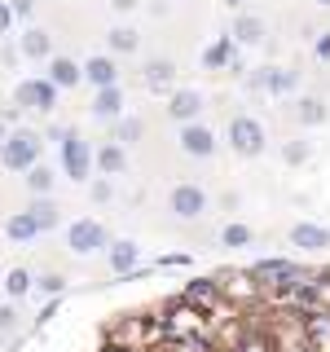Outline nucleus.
Returning <instances> with one entry per match:
<instances>
[{
	"label": "nucleus",
	"instance_id": "obj_1",
	"mask_svg": "<svg viewBox=\"0 0 330 352\" xmlns=\"http://www.w3.org/2000/svg\"><path fill=\"white\" fill-rule=\"evenodd\" d=\"M36 154H40V137L36 132H9L5 141H0V159H5V168H36Z\"/></svg>",
	"mask_w": 330,
	"mask_h": 352
},
{
	"label": "nucleus",
	"instance_id": "obj_2",
	"mask_svg": "<svg viewBox=\"0 0 330 352\" xmlns=\"http://www.w3.org/2000/svg\"><path fill=\"white\" fill-rule=\"evenodd\" d=\"M181 300L190 304V308H198L207 322H216V317L225 313V295H220V282H207V278H203V282H190Z\"/></svg>",
	"mask_w": 330,
	"mask_h": 352
},
{
	"label": "nucleus",
	"instance_id": "obj_3",
	"mask_svg": "<svg viewBox=\"0 0 330 352\" xmlns=\"http://www.w3.org/2000/svg\"><path fill=\"white\" fill-rule=\"evenodd\" d=\"M229 141H234L238 154H260L264 150V128L256 124V119L238 115V119H229Z\"/></svg>",
	"mask_w": 330,
	"mask_h": 352
},
{
	"label": "nucleus",
	"instance_id": "obj_4",
	"mask_svg": "<svg viewBox=\"0 0 330 352\" xmlns=\"http://www.w3.org/2000/svg\"><path fill=\"white\" fill-rule=\"evenodd\" d=\"M295 278H308V273L291 260H264L251 269V282L256 286H282V282H295Z\"/></svg>",
	"mask_w": 330,
	"mask_h": 352
},
{
	"label": "nucleus",
	"instance_id": "obj_5",
	"mask_svg": "<svg viewBox=\"0 0 330 352\" xmlns=\"http://www.w3.org/2000/svg\"><path fill=\"white\" fill-rule=\"evenodd\" d=\"M66 242H71V251L88 256V251L106 247V229L97 225V220H75V225H71V234H66Z\"/></svg>",
	"mask_w": 330,
	"mask_h": 352
},
{
	"label": "nucleus",
	"instance_id": "obj_6",
	"mask_svg": "<svg viewBox=\"0 0 330 352\" xmlns=\"http://www.w3.org/2000/svg\"><path fill=\"white\" fill-rule=\"evenodd\" d=\"M18 102L31 106V110H49V106H58V88L49 80H22L18 84Z\"/></svg>",
	"mask_w": 330,
	"mask_h": 352
},
{
	"label": "nucleus",
	"instance_id": "obj_7",
	"mask_svg": "<svg viewBox=\"0 0 330 352\" xmlns=\"http://www.w3.org/2000/svg\"><path fill=\"white\" fill-rule=\"evenodd\" d=\"M62 163H66V176H75V181L88 176V146L75 132H62Z\"/></svg>",
	"mask_w": 330,
	"mask_h": 352
},
{
	"label": "nucleus",
	"instance_id": "obj_8",
	"mask_svg": "<svg viewBox=\"0 0 330 352\" xmlns=\"http://www.w3.org/2000/svg\"><path fill=\"white\" fill-rule=\"evenodd\" d=\"M172 212L185 216V220L203 216L207 212V194L198 190V185H176V190H172Z\"/></svg>",
	"mask_w": 330,
	"mask_h": 352
},
{
	"label": "nucleus",
	"instance_id": "obj_9",
	"mask_svg": "<svg viewBox=\"0 0 330 352\" xmlns=\"http://www.w3.org/2000/svg\"><path fill=\"white\" fill-rule=\"evenodd\" d=\"M181 150L185 154H198V159H207V154L216 150V137L207 128H198V124H185L181 128Z\"/></svg>",
	"mask_w": 330,
	"mask_h": 352
},
{
	"label": "nucleus",
	"instance_id": "obj_10",
	"mask_svg": "<svg viewBox=\"0 0 330 352\" xmlns=\"http://www.w3.org/2000/svg\"><path fill=\"white\" fill-rule=\"evenodd\" d=\"M229 352H278V339H269L264 330H238Z\"/></svg>",
	"mask_w": 330,
	"mask_h": 352
},
{
	"label": "nucleus",
	"instance_id": "obj_11",
	"mask_svg": "<svg viewBox=\"0 0 330 352\" xmlns=\"http://www.w3.org/2000/svg\"><path fill=\"white\" fill-rule=\"evenodd\" d=\"M291 242L295 247H304V251H322V247H330V234L322 225H295L291 229Z\"/></svg>",
	"mask_w": 330,
	"mask_h": 352
},
{
	"label": "nucleus",
	"instance_id": "obj_12",
	"mask_svg": "<svg viewBox=\"0 0 330 352\" xmlns=\"http://www.w3.org/2000/svg\"><path fill=\"white\" fill-rule=\"evenodd\" d=\"M198 106H203V97H198L194 88H181V93L172 97V106H168V110H172L176 119H194V115H198Z\"/></svg>",
	"mask_w": 330,
	"mask_h": 352
},
{
	"label": "nucleus",
	"instance_id": "obj_13",
	"mask_svg": "<svg viewBox=\"0 0 330 352\" xmlns=\"http://www.w3.org/2000/svg\"><path fill=\"white\" fill-rule=\"evenodd\" d=\"M49 84H53V88H71V84H80V66H75L71 58H58V62H53V71H49Z\"/></svg>",
	"mask_w": 330,
	"mask_h": 352
},
{
	"label": "nucleus",
	"instance_id": "obj_14",
	"mask_svg": "<svg viewBox=\"0 0 330 352\" xmlns=\"http://www.w3.org/2000/svg\"><path fill=\"white\" fill-rule=\"evenodd\" d=\"M84 75H88V80H93L97 88H110V84H115V62H110V58H93V62H88L84 66Z\"/></svg>",
	"mask_w": 330,
	"mask_h": 352
},
{
	"label": "nucleus",
	"instance_id": "obj_15",
	"mask_svg": "<svg viewBox=\"0 0 330 352\" xmlns=\"http://www.w3.org/2000/svg\"><path fill=\"white\" fill-rule=\"evenodd\" d=\"M119 106H124V97H119V88H115V84H110V88H102V93L93 97V110H97V115H102V119L119 115Z\"/></svg>",
	"mask_w": 330,
	"mask_h": 352
},
{
	"label": "nucleus",
	"instance_id": "obj_16",
	"mask_svg": "<svg viewBox=\"0 0 330 352\" xmlns=\"http://www.w3.org/2000/svg\"><path fill=\"white\" fill-rule=\"evenodd\" d=\"M234 36H238L242 44H260V40H264V22H260V18H238V22H234Z\"/></svg>",
	"mask_w": 330,
	"mask_h": 352
},
{
	"label": "nucleus",
	"instance_id": "obj_17",
	"mask_svg": "<svg viewBox=\"0 0 330 352\" xmlns=\"http://www.w3.org/2000/svg\"><path fill=\"white\" fill-rule=\"evenodd\" d=\"M5 234H9V238H18V242H27V238H36L40 229H36V220H31L27 212H22V216H14V220L5 225Z\"/></svg>",
	"mask_w": 330,
	"mask_h": 352
},
{
	"label": "nucleus",
	"instance_id": "obj_18",
	"mask_svg": "<svg viewBox=\"0 0 330 352\" xmlns=\"http://www.w3.org/2000/svg\"><path fill=\"white\" fill-rule=\"evenodd\" d=\"M27 216L36 220V229H49V225H58V207H53L49 198H36V207H31Z\"/></svg>",
	"mask_w": 330,
	"mask_h": 352
},
{
	"label": "nucleus",
	"instance_id": "obj_19",
	"mask_svg": "<svg viewBox=\"0 0 330 352\" xmlns=\"http://www.w3.org/2000/svg\"><path fill=\"white\" fill-rule=\"evenodd\" d=\"M97 163H102V172L115 176V172H124V168H128V154L119 150V146H106L102 154H97Z\"/></svg>",
	"mask_w": 330,
	"mask_h": 352
},
{
	"label": "nucleus",
	"instance_id": "obj_20",
	"mask_svg": "<svg viewBox=\"0 0 330 352\" xmlns=\"http://www.w3.org/2000/svg\"><path fill=\"white\" fill-rule=\"evenodd\" d=\"M22 53H27V58H49V36H44V31H27V36H22Z\"/></svg>",
	"mask_w": 330,
	"mask_h": 352
},
{
	"label": "nucleus",
	"instance_id": "obj_21",
	"mask_svg": "<svg viewBox=\"0 0 330 352\" xmlns=\"http://www.w3.org/2000/svg\"><path fill=\"white\" fill-rule=\"evenodd\" d=\"M110 264H115V273H128L132 264H137V247H132V242H119V247L110 251Z\"/></svg>",
	"mask_w": 330,
	"mask_h": 352
},
{
	"label": "nucleus",
	"instance_id": "obj_22",
	"mask_svg": "<svg viewBox=\"0 0 330 352\" xmlns=\"http://www.w3.org/2000/svg\"><path fill=\"white\" fill-rule=\"evenodd\" d=\"M110 49H115V53H137V31L115 27V31H110Z\"/></svg>",
	"mask_w": 330,
	"mask_h": 352
},
{
	"label": "nucleus",
	"instance_id": "obj_23",
	"mask_svg": "<svg viewBox=\"0 0 330 352\" xmlns=\"http://www.w3.org/2000/svg\"><path fill=\"white\" fill-rule=\"evenodd\" d=\"M5 291H9V300L27 295V291H31V273H27V269H14V273H9V282H5Z\"/></svg>",
	"mask_w": 330,
	"mask_h": 352
},
{
	"label": "nucleus",
	"instance_id": "obj_24",
	"mask_svg": "<svg viewBox=\"0 0 330 352\" xmlns=\"http://www.w3.org/2000/svg\"><path fill=\"white\" fill-rule=\"evenodd\" d=\"M27 172H31V176H27V185H31V190H36L40 198L53 190V172H49V168H27Z\"/></svg>",
	"mask_w": 330,
	"mask_h": 352
},
{
	"label": "nucleus",
	"instance_id": "obj_25",
	"mask_svg": "<svg viewBox=\"0 0 330 352\" xmlns=\"http://www.w3.org/2000/svg\"><path fill=\"white\" fill-rule=\"evenodd\" d=\"M229 49H234V40H220V44H212V49L203 53V62L207 66H225L229 62Z\"/></svg>",
	"mask_w": 330,
	"mask_h": 352
},
{
	"label": "nucleus",
	"instance_id": "obj_26",
	"mask_svg": "<svg viewBox=\"0 0 330 352\" xmlns=\"http://www.w3.org/2000/svg\"><path fill=\"white\" fill-rule=\"evenodd\" d=\"M146 80H150L154 88L168 84V80H172V62H150V66H146Z\"/></svg>",
	"mask_w": 330,
	"mask_h": 352
},
{
	"label": "nucleus",
	"instance_id": "obj_27",
	"mask_svg": "<svg viewBox=\"0 0 330 352\" xmlns=\"http://www.w3.org/2000/svg\"><path fill=\"white\" fill-rule=\"evenodd\" d=\"M300 119H304V124H322V119H326V106H322V102H313V97H308V102L300 106Z\"/></svg>",
	"mask_w": 330,
	"mask_h": 352
},
{
	"label": "nucleus",
	"instance_id": "obj_28",
	"mask_svg": "<svg viewBox=\"0 0 330 352\" xmlns=\"http://www.w3.org/2000/svg\"><path fill=\"white\" fill-rule=\"evenodd\" d=\"M242 242H251V229L247 225H229L225 229V247H242Z\"/></svg>",
	"mask_w": 330,
	"mask_h": 352
},
{
	"label": "nucleus",
	"instance_id": "obj_29",
	"mask_svg": "<svg viewBox=\"0 0 330 352\" xmlns=\"http://www.w3.org/2000/svg\"><path fill=\"white\" fill-rule=\"evenodd\" d=\"M141 137V124L137 119H124V124H119V141H137Z\"/></svg>",
	"mask_w": 330,
	"mask_h": 352
},
{
	"label": "nucleus",
	"instance_id": "obj_30",
	"mask_svg": "<svg viewBox=\"0 0 330 352\" xmlns=\"http://www.w3.org/2000/svg\"><path fill=\"white\" fill-rule=\"evenodd\" d=\"M308 159V146L304 141H291V146H286V163H304Z\"/></svg>",
	"mask_w": 330,
	"mask_h": 352
},
{
	"label": "nucleus",
	"instance_id": "obj_31",
	"mask_svg": "<svg viewBox=\"0 0 330 352\" xmlns=\"http://www.w3.org/2000/svg\"><path fill=\"white\" fill-rule=\"evenodd\" d=\"M40 291H44V295H58V291H62V278H58V273H49V278H40Z\"/></svg>",
	"mask_w": 330,
	"mask_h": 352
},
{
	"label": "nucleus",
	"instance_id": "obj_32",
	"mask_svg": "<svg viewBox=\"0 0 330 352\" xmlns=\"http://www.w3.org/2000/svg\"><path fill=\"white\" fill-rule=\"evenodd\" d=\"M31 5H36V0H9V14H22V18H27Z\"/></svg>",
	"mask_w": 330,
	"mask_h": 352
},
{
	"label": "nucleus",
	"instance_id": "obj_33",
	"mask_svg": "<svg viewBox=\"0 0 330 352\" xmlns=\"http://www.w3.org/2000/svg\"><path fill=\"white\" fill-rule=\"evenodd\" d=\"M317 58H322V62H330V31H326L322 40H317Z\"/></svg>",
	"mask_w": 330,
	"mask_h": 352
},
{
	"label": "nucleus",
	"instance_id": "obj_34",
	"mask_svg": "<svg viewBox=\"0 0 330 352\" xmlns=\"http://www.w3.org/2000/svg\"><path fill=\"white\" fill-rule=\"evenodd\" d=\"M9 326H14V308L0 304V330H9Z\"/></svg>",
	"mask_w": 330,
	"mask_h": 352
},
{
	"label": "nucleus",
	"instance_id": "obj_35",
	"mask_svg": "<svg viewBox=\"0 0 330 352\" xmlns=\"http://www.w3.org/2000/svg\"><path fill=\"white\" fill-rule=\"evenodd\" d=\"M9 22H14V14H9V5H0V36L9 31Z\"/></svg>",
	"mask_w": 330,
	"mask_h": 352
},
{
	"label": "nucleus",
	"instance_id": "obj_36",
	"mask_svg": "<svg viewBox=\"0 0 330 352\" xmlns=\"http://www.w3.org/2000/svg\"><path fill=\"white\" fill-rule=\"evenodd\" d=\"M110 5H115V9H132V5H137V0H110Z\"/></svg>",
	"mask_w": 330,
	"mask_h": 352
},
{
	"label": "nucleus",
	"instance_id": "obj_37",
	"mask_svg": "<svg viewBox=\"0 0 330 352\" xmlns=\"http://www.w3.org/2000/svg\"><path fill=\"white\" fill-rule=\"evenodd\" d=\"M225 5H247V0H225Z\"/></svg>",
	"mask_w": 330,
	"mask_h": 352
},
{
	"label": "nucleus",
	"instance_id": "obj_38",
	"mask_svg": "<svg viewBox=\"0 0 330 352\" xmlns=\"http://www.w3.org/2000/svg\"><path fill=\"white\" fill-rule=\"evenodd\" d=\"M0 141H5V124H0Z\"/></svg>",
	"mask_w": 330,
	"mask_h": 352
},
{
	"label": "nucleus",
	"instance_id": "obj_39",
	"mask_svg": "<svg viewBox=\"0 0 330 352\" xmlns=\"http://www.w3.org/2000/svg\"><path fill=\"white\" fill-rule=\"evenodd\" d=\"M317 5H330V0H317Z\"/></svg>",
	"mask_w": 330,
	"mask_h": 352
}]
</instances>
